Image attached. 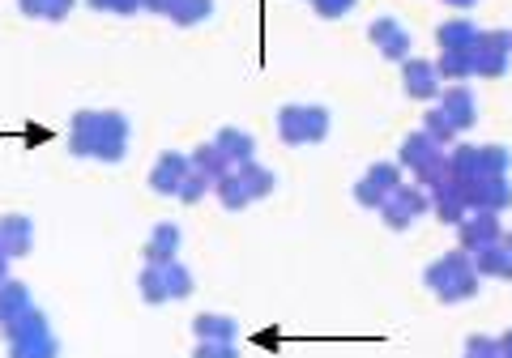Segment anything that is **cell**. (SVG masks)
I'll return each instance as SVG.
<instances>
[{
	"label": "cell",
	"mask_w": 512,
	"mask_h": 358,
	"mask_svg": "<svg viewBox=\"0 0 512 358\" xmlns=\"http://www.w3.org/2000/svg\"><path fill=\"white\" fill-rule=\"evenodd\" d=\"M427 286H431V295H436L440 303H466L478 295V269H474V256L470 252H444L436 265H431L427 273Z\"/></svg>",
	"instance_id": "obj_1"
},
{
	"label": "cell",
	"mask_w": 512,
	"mask_h": 358,
	"mask_svg": "<svg viewBox=\"0 0 512 358\" xmlns=\"http://www.w3.org/2000/svg\"><path fill=\"white\" fill-rule=\"evenodd\" d=\"M124 137H128V124L120 116H107V111H86L73 124V150L99 154L107 162H116L124 154Z\"/></svg>",
	"instance_id": "obj_2"
},
{
	"label": "cell",
	"mask_w": 512,
	"mask_h": 358,
	"mask_svg": "<svg viewBox=\"0 0 512 358\" xmlns=\"http://www.w3.org/2000/svg\"><path fill=\"white\" fill-rule=\"evenodd\" d=\"M470 56H474V77H504L512 64V35L508 30H478Z\"/></svg>",
	"instance_id": "obj_3"
},
{
	"label": "cell",
	"mask_w": 512,
	"mask_h": 358,
	"mask_svg": "<svg viewBox=\"0 0 512 358\" xmlns=\"http://www.w3.org/2000/svg\"><path fill=\"white\" fill-rule=\"evenodd\" d=\"M278 133L291 145H312V141H320L329 133V116L320 107H282Z\"/></svg>",
	"instance_id": "obj_4"
},
{
	"label": "cell",
	"mask_w": 512,
	"mask_h": 358,
	"mask_svg": "<svg viewBox=\"0 0 512 358\" xmlns=\"http://www.w3.org/2000/svg\"><path fill=\"white\" fill-rule=\"evenodd\" d=\"M427 205H431V197L423 188H410V184H397L389 197H384V205H380V214H384V222L393 226V231H406V226L414 222V218H423L427 214Z\"/></svg>",
	"instance_id": "obj_5"
},
{
	"label": "cell",
	"mask_w": 512,
	"mask_h": 358,
	"mask_svg": "<svg viewBox=\"0 0 512 358\" xmlns=\"http://www.w3.org/2000/svg\"><path fill=\"white\" fill-rule=\"evenodd\" d=\"M192 290V278L180 269V265H150L146 278H141V295H146L150 303H167V299H180Z\"/></svg>",
	"instance_id": "obj_6"
},
{
	"label": "cell",
	"mask_w": 512,
	"mask_h": 358,
	"mask_svg": "<svg viewBox=\"0 0 512 358\" xmlns=\"http://www.w3.org/2000/svg\"><path fill=\"white\" fill-rule=\"evenodd\" d=\"M461 192H466L470 209H483V214H504V209H512V184H508V175L470 179V184H461Z\"/></svg>",
	"instance_id": "obj_7"
},
{
	"label": "cell",
	"mask_w": 512,
	"mask_h": 358,
	"mask_svg": "<svg viewBox=\"0 0 512 358\" xmlns=\"http://www.w3.org/2000/svg\"><path fill=\"white\" fill-rule=\"evenodd\" d=\"M504 235V226H500V214H483V209H470L466 218L457 222V248L461 252H483V248H491L495 239Z\"/></svg>",
	"instance_id": "obj_8"
},
{
	"label": "cell",
	"mask_w": 512,
	"mask_h": 358,
	"mask_svg": "<svg viewBox=\"0 0 512 358\" xmlns=\"http://www.w3.org/2000/svg\"><path fill=\"white\" fill-rule=\"evenodd\" d=\"M440 69H436V60H406V73H402V86L410 99H419V103H431V99H440Z\"/></svg>",
	"instance_id": "obj_9"
},
{
	"label": "cell",
	"mask_w": 512,
	"mask_h": 358,
	"mask_svg": "<svg viewBox=\"0 0 512 358\" xmlns=\"http://www.w3.org/2000/svg\"><path fill=\"white\" fill-rule=\"evenodd\" d=\"M402 184V171L393 167V162H376L372 171H367L363 179H359V188H355V197L363 201V205H384V197H389V192Z\"/></svg>",
	"instance_id": "obj_10"
},
{
	"label": "cell",
	"mask_w": 512,
	"mask_h": 358,
	"mask_svg": "<svg viewBox=\"0 0 512 358\" xmlns=\"http://www.w3.org/2000/svg\"><path fill=\"white\" fill-rule=\"evenodd\" d=\"M440 111L448 120H453V128L457 133H466V128H474V120H478V103H474V90L461 81V86H448V90H440Z\"/></svg>",
	"instance_id": "obj_11"
},
{
	"label": "cell",
	"mask_w": 512,
	"mask_h": 358,
	"mask_svg": "<svg viewBox=\"0 0 512 358\" xmlns=\"http://www.w3.org/2000/svg\"><path fill=\"white\" fill-rule=\"evenodd\" d=\"M474 269H478V278H504V282H512V231H504L500 239L491 243V248L474 252Z\"/></svg>",
	"instance_id": "obj_12"
},
{
	"label": "cell",
	"mask_w": 512,
	"mask_h": 358,
	"mask_svg": "<svg viewBox=\"0 0 512 358\" xmlns=\"http://www.w3.org/2000/svg\"><path fill=\"white\" fill-rule=\"evenodd\" d=\"M367 35H372L376 52H380L384 60H406V56H410V35H406V26H402V22H393V18H376Z\"/></svg>",
	"instance_id": "obj_13"
},
{
	"label": "cell",
	"mask_w": 512,
	"mask_h": 358,
	"mask_svg": "<svg viewBox=\"0 0 512 358\" xmlns=\"http://www.w3.org/2000/svg\"><path fill=\"white\" fill-rule=\"evenodd\" d=\"M431 197V209H436V218L448 222V226H457L461 218L470 214V201H466V192H461L457 179H448V184H440L436 192H427Z\"/></svg>",
	"instance_id": "obj_14"
},
{
	"label": "cell",
	"mask_w": 512,
	"mask_h": 358,
	"mask_svg": "<svg viewBox=\"0 0 512 358\" xmlns=\"http://www.w3.org/2000/svg\"><path fill=\"white\" fill-rule=\"evenodd\" d=\"M188 171H192V162L184 154H163V158H158V167L150 171V184L158 192H167V197H180Z\"/></svg>",
	"instance_id": "obj_15"
},
{
	"label": "cell",
	"mask_w": 512,
	"mask_h": 358,
	"mask_svg": "<svg viewBox=\"0 0 512 358\" xmlns=\"http://www.w3.org/2000/svg\"><path fill=\"white\" fill-rule=\"evenodd\" d=\"M478 39V26L470 18H448L440 30H436V43H440V52H466V47H474Z\"/></svg>",
	"instance_id": "obj_16"
},
{
	"label": "cell",
	"mask_w": 512,
	"mask_h": 358,
	"mask_svg": "<svg viewBox=\"0 0 512 358\" xmlns=\"http://www.w3.org/2000/svg\"><path fill=\"white\" fill-rule=\"evenodd\" d=\"M214 145L222 150V158L235 162V167H244V162H252V137H248V133H239V128H222Z\"/></svg>",
	"instance_id": "obj_17"
},
{
	"label": "cell",
	"mask_w": 512,
	"mask_h": 358,
	"mask_svg": "<svg viewBox=\"0 0 512 358\" xmlns=\"http://www.w3.org/2000/svg\"><path fill=\"white\" fill-rule=\"evenodd\" d=\"M436 69H440V77H444V81H453V86H461L466 77H474V56H470V47H466V52H440Z\"/></svg>",
	"instance_id": "obj_18"
},
{
	"label": "cell",
	"mask_w": 512,
	"mask_h": 358,
	"mask_svg": "<svg viewBox=\"0 0 512 358\" xmlns=\"http://www.w3.org/2000/svg\"><path fill=\"white\" fill-rule=\"evenodd\" d=\"M175 248H180V231H175V226H158V231L150 235V243H146V256L154 260V265H167V260L175 256Z\"/></svg>",
	"instance_id": "obj_19"
},
{
	"label": "cell",
	"mask_w": 512,
	"mask_h": 358,
	"mask_svg": "<svg viewBox=\"0 0 512 358\" xmlns=\"http://www.w3.org/2000/svg\"><path fill=\"white\" fill-rule=\"evenodd\" d=\"M512 154L508 145H478V179L483 175H508Z\"/></svg>",
	"instance_id": "obj_20"
},
{
	"label": "cell",
	"mask_w": 512,
	"mask_h": 358,
	"mask_svg": "<svg viewBox=\"0 0 512 358\" xmlns=\"http://www.w3.org/2000/svg\"><path fill=\"white\" fill-rule=\"evenodd\" d=\"M214 192H218V201L227 205V209H244L252 197H248V188H244V179H239V171H227L214 184Z\"/></svg>",
	"instance_id": "obj_21"
},
{
	"label": "cell",
	"mask_w": 512,
	"mask_h": 358,
	"mask_svg": "<svg viewBox=\"0 0 512 358\" xmlns=\"http://www.w3.org/2000/svg\"><path fill=\"white\" fill-rule=\"evenodd\" d=\"M214 13V0H175V9H171V22H180V26H197L205 22Z\"/></svg>",
	"instance_id": "obj_22"
},
{
	"label": "cell",
	"mask_w": 512,
	"mask_h": 358,
	"mask_svg": "<svg viewBox=\"0 0 512 358\" xmlns=\"http://www.w3.org/2000/svg\"><path fill=\"white\" fill-rule=\"evenodd\" d=\"M239 179H244L248 197H269V192H274V175H269L265 167H252V162L239 167Z\"/></svg>",
	"instance_id": "obj_23"
},
{
	"label": "cell",
	"mask_w": 512,
	"mask_h": 358,
	"mask_svg": "<svg viewBox=\"0 0 512 358\" xmlns=\"http://www.w3.org/2000/svg\"><path fill=\"white\" fill-rule=\"evenodd\" d=\"M423 133L436 141V145H448V141L457 137V128H453V120H448L440 107H431V111H427V120H423Z\"/></svg>",
	"instance_id": "obj_24"
},
{
	"label": "cell",
	"mask_w": 512,
	"mask_h": 358,
	"mask_svg": "<svg viewBox=\"0 0 512 358\" xmlns=\"http://www.w3.org/2000/svg\"><path fill=\"white\" fill-rule=\"evenodd\" d=\"M197 337L201 341H231L235 337V320H227V316H201L197 320Z\"/></svg>",
	"instance_id": "obj_25"
},
{
	"label": "cell",
	"mask_w": 512,
	"mask_h": 358,
	"mask_svg": "<svg viewBox=\"0 0 512 358\" xmlns=\"http://www.w3.org/2000/svg\"><path fill=\"white\" fill-rule=\"evenodd\" d=\"M461 358H500V337H487V333H474L466 341Z\"/></svg>",
	"instance_id": "obj_26"
},
{
	"label": "cell",
	"mask_w": 512,
	"mask_h": 358,
	"mask_svg": "<svg viewBox=\"0 0 512 358\" xmlns=\"http://www.w3.org/2000/svg\"><path fill=\"white\" fill-rule=\"evenodd\" d=\"M69 5H73V0H26V9L30 13H43V18H64Z\"/></svg>",
	"instance_id": "obj_27"
},
{
	"label": "cell",
	"mask_w": 512,
	"mask_h": 358,
	"mask_svg": "<svg viewBox=\"0 0 512 358\" xmlns=\"http://www.w3.org/2000/svg\"><path fill=\"white\" fill-rule=\"evenodd\" d=\"M192 358H239V354H235L231 341H201Z\"/></svg>",
	"instance_id": "obj_28"
},
{
	"label": "cell",
	"mask_w": 512,
	"mask_h": 358,
	"mask_svg": "<svg viewBox=\"0 0 512 358\" xmlns=\"http://www.w3.org/2000/svg\"><path fill=\"white\" fill-rule=\"evenodd\" d=\"M94 9H107V13H133L141 9V0H90Z\"/></svg>",
	"instance_id": "obj_29"
},
{
	"label": "cell",
	"mask_w": 512,
	"mask_h": 358,
	"mask_svg": "<svg viewBox=\"0 0 512 358\" xmlns=\"http://www.w3.org/2000/svg\"><path fill=\"white\" fill-rule=\"evenodd\" d=\"M141 5H146L150 13H167V18H171V9H175V0H141Z\"/></svg>",
	"instance_id": "obj_30"
},
{
	"label": "cell",
	"mask_w": 512,
	"mask_h": 358,
	"mask_svg": "<svg viewBox=\"0 0 512 358\" xmlns=\"http://www.w3.org/2000/svg\"><path fill=\"white\" fill-rule=\"evenodd\" d=\"M500 358H512V329L500 333Z\"/></svg>",
	"instance_id": "obj_31"
},
{
	"label": "cell",
	"mask_w": 512,
	"mask_h": 358,
	"mask_svg": "<svg viewBox=\"0 0 512 358\" xmlns=\"http://www.w3.org/2000/svg\"><path fill=\"white\" fill-rule=\"evenodd\" d=\"M444 5H448V9H457V13H466V9L478 5V0H444Z\"/></svg>",
	"instance_id": "obj_32"
},
{
	"label": "cell",
	"mask_w": 512,
	"mask_h": 358,
	"mask_svg": "<svg viewBox=\"0 0 512 358\" xmlns=\"http://www.w3.org/2000/svg\"><path fill=\"white\" fill-rule=\"evenodd\" d=\"M508 35H512V30H508Z\"/></svg>",
	"instance_id": "obj_33"
}]
</instances>
